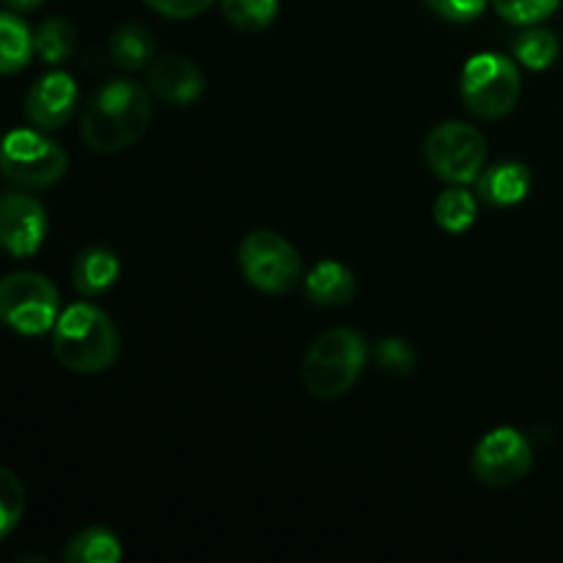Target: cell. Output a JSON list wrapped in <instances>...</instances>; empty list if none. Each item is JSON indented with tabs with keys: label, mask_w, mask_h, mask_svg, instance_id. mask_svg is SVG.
<instances>
[{
	"label": "cell",
	"mask_w": 563,
	"mask_h": 563,
	"mask_svg": "<svg viewBox=\"0 0 563 563\" xmlns=\"http://www.w3.org/2000/svg\"><path fill=\"white\" fill-rule=\"evenodd\" d=\"M478 196L467 190V185H451L434 201V220L449 234H465L476 225Z\"/></svg>",
	"instance_id": "ac0fdd59"
},
{
	"label": "cell",
	"mask_w": 563,
	"mask_h": 563,
	"mask_svg": "<svg viewBox=\"0 0 563 563\" xmlns=\"http://www.w3.org/2000/svg\"><path fill=\"white\" fill-rule=\"evenodd\" d=\"M121 555L119 537L108 528H86L64 550V561L69 563H119Z\"/></svg>",
	"instance_id": "d6986e66"
},
{
	"label": "cell",
	"mask_w": 563,
	"mask_h": 563,
	"mask_svg": "<svg viewBox=\"0 0 563 563\" xmlns=\"http://www.w3.org/2000/svg\"><path fill=\"white\" fill-rule=\"evenodd\" d=\"M460 93L473 115L484 121H498L520 102V69L515 60L500 53H478L462 69Z\"/></svg>",
	"instance_id": "277c9868"
},
{
	"label": "cell",
	"mask_w": 563,
	"mask_h": 563,
	"mask_svg": "<svg viewBox=\"0 0 563 563\" xmlns=\"http://www.w3.org/2000/svg\"><path fill=\"white\" fill-rule=\"evenodd\" d=\"M528 192H531V170L522 163L489 165L476 179V196L495 209L517 207L526 201Z\"/></svg>",
	"instance_id": "4fadbf2b"
},
{
	"label": "cell",
	"mask_w": 563,
	"mask_h": 563,
	"mask_svg": "<svg viewBox=\"0 0 563 563\" xmlns=\"http://www.w3.org/2000/svg\"><path fill=\"white\" fill-rule=\"evenodd\" d=\"M148 91L165 104L198 102L203 93V71L185 55H159L148 66Z\"/></svg>",
	"instance_id": "7c38bea8"
},
{
	"label": "cell",
	"mask_w": 563,
	"mask_h": 563,
	"mask_svg": "<svg viewBox=\"0 0 563 563\" xmlns=\"http://www.w3.org/2000/svg\"><path fill=\"white\" fill-rule=\"evenodd\" d=\"M33 47H36V55L44 64H64L77 47L75 25L69 20H64V16H49L33 33Z\"/></svg>",
	"instance_id": "44dd1931"
},
{
	"label": "cell",
	"mask_w": 563,
	"mask_h": 563,
	"mask_svg": "<svg viewBox=\"0 0 563 563\" xmlns=\"http://www.w3.org/2000/svg\"><path fill=\"white\" fill-rule=\"evenodd\" d=\"M69 157L64 148L36 130H14L0 141V174L11 185L42 190L64 179Z\"/></svg>",
	"instance_id": "8992f818"
},
{
	"label": "cell",
	"mask_w": 563,
	"mask_h": 563,
	"mask_svg": "<svg viewBox=\"0 0 563 563\" xmlns=\"http://www.w3.org/2000/svg\"><path fill=\"white\" fill-rule=\"evenodd\" d=\"M60 317L58 289L38 273H11L0 278V324L20 335L49 333Z\"/></svg>",
	"instance_id": "5b68a950"
},
{
	"label": "cell",
	"mask_w": 563,
	"mask_h": 563,
	"mask_svg": "<svg viewBox=\"0 0 563 563\" xmlns=\"http://www.w3.org/2000/svg\"><path fill=\"white\" fill-rule=\"evenodd\" d=\"M36 55L33 31L14 11H0V75H16Z\"/></svg>",
	"instance_id": "e0dca14e"
},
{
	"label": "cell",
	"mask_w": 563,
	"mask_h": 563,
	"mask_svg": "<svg viewBox=\"0 0 563 563\" xmlns=\"http://www.w3.org/2000/svg\"><path fill=\"white\" fill-rule=\"evenodd\" d=\"M493 0H427L429 9L449 22H473Z\"/></svg>",
	"instance_id": "484cf974"
},
{
	"label": "cell",
	"mask_w": 563,
	"mask_h": 563,
	"mask_svg": "<svg viewBox=\"0 0 563 563\" xmlns=\"http://www.w3.org/2000/svg\"><path fill=\"white\" fill-rule=\"evenodd\" d=\"M495 11L511 25H539L561 9V0H493Z\"/></svg>",
	"instance_id": "cb8c5ba5"
},
{
	"label": "cell",
	"mask_w": 563,
	"mask_h": 563,
	"mask_svg": "<svg viewBox=\"0 0 563 563\" xmlns=\"http://www.w3.org/2000/svg\"><path fill=\"white\" fill-rule=\"evenodd\" d=\"M377 361L385 372H394V374H407L416 368V352L407 341L401 339H385L377 344Z\"/></svg>",
	"instance_id": "d4e9b609"
},
{
	"label": "cell",
	"mask_w": 563,
	"mask_h": 563,
	"mask_svg": "<svg viewBox=\"0 0 563 563\" xmlns=\"http://www.w3.org/2000/svg\"><path fill=\"white\" fill-rule=\"evenodd\" d=\"M429 170L445 185H476L487 168V141L482 130L465 121H443L423 143Z\"/></svg>",
	"instance_id": "52a82bcc"
},
{
	"label": "cell",
	"mask_w": 563,
	"mask_h": 563,
	"mask_svg": "<svg viewBox=\"0 0 563 563\" xmlns=\"http://www.w3.org/2000/svg\"><path fill=\"white\" fill-rule=\"evenodd\" d=\"M511 53H515V58L520 60L526 69L544 71L555 64V58H559L561 53V44L559 36H555L553 31H548V27L528 25L526 31L515 38Z\"/></svg>",
	"instance_id": "ffe728a7"
},
{
	"label": "cell",
	"mask_w": 563,
	"mask_h": 563,
	"mask_svg": "<svg viewBox=\"0 0 563 563\" xmlns=\"http://www.w3.org/2000/svg\"><path fill=\"white\" fill-rule=\"evenodd\" d=\"M77 82L66 71H49L38 77L25 97V115L38 130H58L77 108Z\"/></svg>",
	"instance_id": "8fae6325"
},
{
	"label": "cell",
	"mask_w": 563,
	"mask_h": 563,
	"mask_svg": "<svg viewBox=\"0 0 563 563\" xmlns=\"http://www.w3.org/2000/svg\"><path fill=\"white\" fill-rule=\"evenodd\" d=\"M121 262L108 247H86L71 264V284L80 297H102L115 286Z\"/></svg>",
	"instance_id": "9a60e30c"
},
{
	"label": "cell",
	"mask_w": 563,
	"mask_h": 563,
	"mask_svg": "<svg viewBox=\"0 0 563 563\" xmlns=\"http://www.w3.org/2000/svg\"><path fill=\"white\" fill-rule=\"evenodd\" d=\"M53 352L75 374H102L119 361L121 335L113 319L93 302H75L60 311L53 328Z\"/></svg>",
	"instance_id": "7a4b0ae2"
},
{
	"label": "cell",
	"mask_w": 563,
	"mask_h": 563,
	"mask_svg": "<svg viewBox=\"0 0 563 563\" xmlns=\"http://www.w3.org/2000/svg\"><path fill=\"white\" fill-rule=\"evenodd\" d=\"M223 16L234 27L247 33H262L278 20L280 0H220Z\"/></svg>",
	"instance_id": "7402d4cb"
},
{
	"label": "cell",
	"mask_w": 563,
	"mask_h": 563,
	"mask_svg": "<svg viewBox=\"0 0 563 563\" xmlns=\"http://www.w3.org/2000/svg\"><path fill=\"white\" fill-rule=\"evenodd\" d=\"M306 297L313 306L339 308L355 297V273L346 264L322 258L306 275Z\"/></svg>",
	"instance_id": "5bb4252c"
},
{
	"label": "cell",
	"mask_w": 563,
	"mask_h": 563,
	"mask_svg": "<svg viewBox=\"0 0 563 563\" xmlns=\"http://www.w3.org/2000/svg\"><path fill=\"white\" fill-rule=\"evenodd\" d=\"M143 3L168 20H192V16L203 14L214 0H143Z\"/></svg>",
	"instance_id": "4316f807"
},
{
	"label": "cell",
	"mask_w": 563,
	"mask_h": 563,
	"mask_svg": "<svg viewBox=\"0 0 563 563\" xmlns=\"http://www.w3.org/2000/svg\"><path fill=\"white\" fill-rule=\"evenodd\" d=\"M152 124V99L137 82L115 77L86 104L80 135L97 154H115L135 146Z\"/></svg>",
	"instance_id": "6da1fadb"
},
{
	"label": "cell",
	"mask_w": 563,
	"mask_h": 563,
	"mask_svg": "<svg viewBox=\"0 0 563 563\" xmlns=\"http://www.w3.org/2000/svg\"><path fill=\"white\" fill-rule=\"evenodd\" d=\"M11 11H33L44 3V0H3Z\"/></svg>",
	"instance_id": "83f0119b"
},
{
	"label": "cell",
	"mask_w": 563,
	"mask_h": 563,
	"mask_svg": "<svg viewBox=\"0 0 563 563\" xmlns=\"http://www.w3.org/2000/svg\"><path fill=\"white\" fill-rule=\"evenodd\" d=\"M47 212L25 192L0 196V247L14 258H27L44 245Z\"/></svg>",
	"instance_id": "30bf717a"
},
{
	"label": "cell",
	"mask_w": 563,
	"mask_h": 563,
	"mask_svg": "<svg viewBox=\"0 0 563 563\" xmlns=\"http://www.w3.org/2000/svg\"><path fill=\"white\" fill-rule=\"evenodd\" d=\"M25 515V487L14 471L0 465V542L16 531Z\"/></svg>",
	"instance_id": "603a6c76"
},
{
	"label": "cell",
	"mask_w": 563,
	"mask_h": 563,
	"mask_svg": "<svg viewBox=\"0 0 563 563\" xmlns=\"http://www.w3.org/2000/svg\"><path fill=\"white\" fill-rule=\"evenodd\" d=\"M533 451L526 434L515 427H500L484 434L473 451V476L495 489L520 484L531 473Z\"/></svg>",
	"instance_id": "9c48e42d"
},
{
	"label": "cell",
	"mask_w": 563,
	"mask_h": 563,
	"mask_svg": "<svg viewBox=\"0 0 563 563\" xmlns=\"http://www.w3.org/2000/svg\"><path fill=\"white\" fill-rule=\"evenodd\" d=\"M368 361V344L350 328H333L319 335L302 361V388L313 399L333 401L350 394Z\"/></svg>",
	"instance_id": "3957f363"
},
{
	"label": "cell",
	"mask_w": 563,
	"mask_h": 563,
	"mask_svg": "<svg viewBox=\"0 0 563 563\" xmlns=\"http://www.w3.org/2000/svg\"><path fill=\"white\" fill-rule=\"evenodd\" d=\"M240 267L247 284L264 295H284L302 278V258L284 234L256 229L242 240Z\"/></svg>",
	"instance_id": "ba28073f"
},
{
	"label": "cell",
	"mask_w": 563,
	"mask_h": 563,
	"mask_svg": "<svg viewBox=\"0 0 563 563\" xmlns=\"http://www.w3.org/2000/svg\"><path fill=\"white\" fill-rule=\"evenodd\" d=\"M108 49L115 66H121L126 71H137L152 66L154 53H157V42H154L152 31L146 25H141V22H126V25L115 27L108 42Z\"/></svg>",
	"instance_id": "2e32d148"
}]
</instances>
